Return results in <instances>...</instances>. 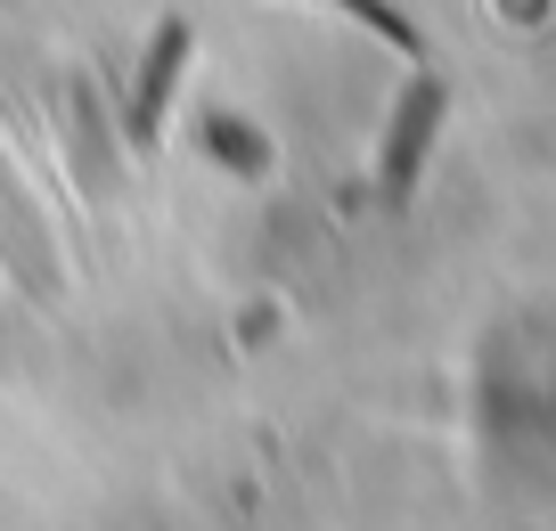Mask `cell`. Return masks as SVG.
Segmentation results:
<instances>
[{
  "label": "cell",
  "mask_w": 556,
  "mask_h": 531,
  "mask_svg": "<svg viewBox=\"0 0 556 531\" xmlns=\"http://www.w3.org/2000/svg\"><path fill=\"white\" fill-rule=\"evenodd\" d=\"M442 115H451V83H442V74H417V83L401 90V106H393L384 164H377V197L393 213L417 197V172H426V155H434V139H442Z\"/></svg>",
  "instance_id": "1"
},
{
  "label": "cell",
  "mask_w": 556,
  "mask_h": 531,
  "mask_svg": "<svg viewBox=\"0 0 556 531\" xmlns=\"http://www.w3.org/2000/svg\"><path fill=\"white\" fill-rule=\"evenodd\" d=\"M189 50H197V25L189 17H164L148 58H139V83H131V148L148 155L173 123V99H180V74H189Z\"/></svg>",
  "instance_id": "2"
},
{
  "label": "cell",
  "mask_w": 556,
  "mask_h": 531,
  "mask_svg": "<svg viewBox=\"0 0 556 531\" xmlns=\"http://www.w3.org/2000/svg\"><path fill=\"white\" fill-rule=\"evenodd\" d=\"M328 9H336V17H352V25H368L384 50H409V58H417V25L401 17L393 0H328Z\"/></svg>",
  "instance_id": "3"
}]
</instances>
